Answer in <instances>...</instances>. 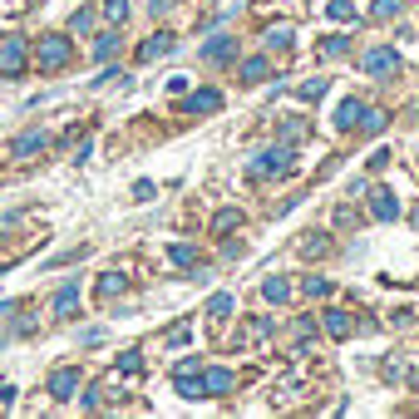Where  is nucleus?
I'll list each match as a JSON object with an SVG mask.
<instances>
[{
  "mask_svg": "<svg viewBox=\"0 0 419 419\" xmlns=\"http://www.w3.org/2000/svg\"><path fill=\"white\" fill-rule=\"evenodd\" d=\"M118 370H123V375H138V370H143V360H138V350H123V360H118Z\"/></svg>",
  "mask_w": 419,
  "mask_h": 419,
  "instance_id": "29",
  "label": "nucleus"
},
{
  "mask_svg": "<svg viewBox=\"0 0 419 419\" xmlns=\"http://www.w3.org/2000/svg\"><path fill=\"white\" fill-rule=\"evenodd\" d=\"M237 222H242V212H217V217H212V232H227V227H237Z\"/></svg>",
  "mask_w": 419,
  "mask_h": 419,
  "instance_id": "28",
  "label": "nucleus"
},
{
  "mask_svg": "<svg viewBox=\"0 0 419 419\" xmlns=\"http://www.w3.org/2000/svg\"><path fill=\"white\" fill-rule=\"evenodd\" d=\"M325 89H330V79H306V84H301V99H306V104H315Z\"/></svg>",
  "mask_w": 419,
  "mask_h": 419,
  "instance_id": "22",
  "label": "nucleus"
},
{
  "mask_svg": "<svg viewBox=\"0 0 419 419\" xmlns=\"http://www.w3.org/2000/svg\"><path fill=\"white\" fill-rule=\"evenodd\" d=\"M365 113H370V108L360 104V99H345V104L335 108V128H345V133H350V128H360V123H365Z\"/></svg>",
  "mask_w": 419,
  "mask_h": 419,
  "instance_id": "8",
  "label": "nucleus"
},
{
  "mask_svg": "<svg viewBox=\"0 0 419 419\" xmlns=\"http://www.w3.org/2000/svg\"><path fill=\"white\" fill-rule=\"evenodd\" d=\"M168 257H173V267H198V252H193L188 242H178V247H168Z\"/></svg>",
  "mask_w": 419,
  "mask_h": 419,
  "instance_id": "18",
  "label": "nucleus"
},
{
  "mask_svg": "<svg viewBox=\"0 0 419 419\" xmlns=\"http://www.w3.org/2000/svg\"><path fill=\"white\" fill-rule=\"evenodd\" d=\"M400 10H405V0H375V10H370V15H375V20H395Z\"/></svg>",
  "mask_w": 419,
  "mask_h": 419,
  "instance_id": "21",
  "label": "nucleus"
},
{
  "mask_svg": "<svg viewBox=\"0 0 419 419\" xmlns=\"http://www.w3.org/2000/svg\"><path fill=\"white\" fill-rule=\"evenodd\" d=\"M291 40H296V35H291V25H276V30L267 35V50H291Z\"/></svg>",
  "mask_w": 419,
  "mask_h": 419,
  "instance_id": "17",
  "label": "nucleus"
},
{
  "mask_svg": "<svg viewBox=\"0 0 419 419\" xmlns=\"http://www.w3.org/2000/svg\"><path fill=\"white\" fill-rule=\"evenodd\" d=\"M345 50H350L345 35H330V40H325V55H345Z\"/></svg>",
  "mask_w": 419,
  "mask_h": 419,
  "instance_id": "31",
  "label": "nucleus"
},
{
  "mask_svg": "<svg viewBox=\"0 0 419 419\" xmlns=\"http://www.w3.org/2000/svg\"><path fill=\"white\" fill-rule=\"evenodd\" d=\"M222 108V94L217 89H198L193 99H188V113H217Z\"/></svg>",
  "mask_w": 419,
  "mask_h": 419,
  "instance_id": "12",
  "label": "nucleus"
},
{
  "mask_svg": "<svg viewBox=\"0 0 419 419\" xmlns=\"http://www.w3.org/2000/svg\"><path fill=\"white\" fill-rule=\"evenodd\" d=\"M237 55V40H227V35H217L212 45H203V60H212V65H222V60H232Z\"/></svg>",
  "mask_w": 419,
  "mask_h": 419,
  "instance_id": "10",
  "label": "nucleus"
},
{
  "mask_svg": "<svg viewBox=\"0 0 419 419\" xmlns=\"http://www.w3.org/2000/svg\"><path fill=\"white\" fill-rule=\"evenodd\" d=\"M360 65H365V74H395V69H400V55H395L390 45H375V50H365Z\"/></svg>",
  "mask_w": 419,
  "mask_h": 419,
  "instance_id": "3",
  "label": "nucleus"
},
{
  "mask_svg": "<svg viewBox=\"0 0 419 419\" xmlns=\"http://www.w3.org/2000/svg\"><path fill=\"white\" fill-rule=\"evenodd\" d=\"M237 380H232V370H203V390L208 395H227Z\"/></svg>",
  "mask_w": 419,
  "mask_h": 419,
  "instance_id": "13",
  "label": "nucleus"
},
{
  "mask_svg": "<svg viewBox=\"0 0 419 419\" xmlns=\"http://www.w3.org/2000/svg\"><path fill=\"white\" fill-rule=\"evenodd\" d=\"M370 212H375V222H395V217H400L395 193H390V188H375V203H370Z\"/></svg>",
  "mask_w": 419,
  "mask_h": 419,
  "instance_id": "9",
  "label": "nucleus"
},
{
  "mask_svg": "<svg viewBox=\"0 0 419 419\" xmlns=\"http://www.w3.org/2000/svg\"><path fill=\"white\" fill-rule=\"evenodd\" d=\"M74 390H79V370L74 365H65V370H55L50 375V395L65 405V400H74Z\"/></svg>",
  "mask_w": 419,
  "mask_h": 419,
  "instance_id": "6",
  "label": "nucleus"
},
{
  "mask_svg": "<svg viewBox=\"0 0 419 419\" xmlns=\"http://www.w3.org/2000/svg\"><path fill=\"white\" fill-rule=\"evenodd\" d=\"M69 30H74V35H89V30H94V15H89V10H74Z\"/></svg>",
  "mask_w": 419,
  "mask_h": 419,
  "instance_id": "26",
  "label": "nucleus"
},
{
  "mask_svg": "<svg viewBox=\"0 0 419 419\" xmlns=\"http://www.w3.org/2000/svg\"><path fill=\"white\" fill-rule=\"evenodd\" d=\"M296 168V153L281 143V148H267L262 153V163H257V173H291Z\"/></svg>",
  "mask_w": 419,
  "mask_h": 419,
  "instance_id": "5",
  "label": "nucleus"
},
{
  "mask_svg": "<svg viewBox=\"0 0 419 419\" xmlns=\"http://www.w3.org/2000/svg\"><path fill=\"white\" fill-rule=\"evenodd\" d=\"M325 10H330V20H355V5L350 0H330Z\"/></svg>",
  "mask_w": 419,
  "mask_h": 419,
  "instance_id": "27",
  "label": "nucleus"
},
{
  "mask_svg": "<svg viewBox=\"0 0 419 419\" xmlns=\"http://www.w3.org/2000/svg\"><path fill=\"white\" fill-rule=\"evenodd\" d=\"M325 330H330L335 340H345V335H350V315H345V311H335V306H330V311H325Z\"/></svg>",
  "mask_w": 419,
  "mask_h": 419,
  "instance_id": "16",
  "label": "nucleus"
},
{
  "mask_svg": "<svg viewBox=\"0 0 419 419\" xmlns=\"http://www.w3.org/2000/svg\"><path fill=\"white\" fill-rule=\"evenodd\" d=\"M306 296H330V281L325 276H306Z\"/></svg>",
  "mask_w": 419,
  "mask_h": 419,
  "instance_id": "30",
  "label": "nucleus"
},
{
  "mask_svg": "<svg viewBox=\"0 0 419 419\" xmlns=\"http://www.w3.org/2000/svg\"><path fill=\"white\" fill-rule=\"evenodd\" d=\"M262 291H267V301H286V296H291V286H286L281 276H272V281H267Z\"/></svg>",
  "mask_w": 419,
  "mask_h": 419,
  "instance_id": "24",
  "label": "nucleus"
},
{
  "mask_svg": "<svg viewBox=\"0 0 419 419\" xmlns=\"http://www.w3.org/2000/svg\"><path fill=\"white\" fill-rule=\"evenodd\" d=\"M104 10H108V20H118V25H123V15H128V5H123V0H108Z\"/></svg>",
  "mask_w": 419,
  "mask_h": 419,
  "instance_id": "33",
  "label": "nucleus"
},
{
  "mask_svg": "<svg viewBox=\"0 0 419 419\" xmlns=\"http://www.w3.org/2000/svg\"><path fill=\"white\" fill-rule=\"evenodd\" d=\"M232 311H237V296H227V291H217V296L208 301V315H212V320H227Z\"/></svg>",
  "mask_w": 419,
  "mask_h": 419,
  "instance_id": "15",
  "label": "nucleus"
},
{
  "mask_svg": "<svg viewBox=\"0 0 419 419\" xmlns=\"http://www.w3.org/2000/svg\"><path fill=\"white\" fill-rule=\"evenodd\" d=\"M20 69H25V40L20 35H5V45H0V74L15 79Z\"/></svg>",
  "mask_w": 419,
  "mask_h": 419,
  "instance_id": "2",
  "label": "nucleus"
},
{
  "mask_svg": "<svg viewBox=\"0 0 419 419\" xmlns=\"http://www.w3.org/2000/svg\"><path fill=\"white\" fill-rule=\"evenodd\" d=\"M385 163H390V148H375V153H370V168H375V173H380V168H385Z\"/></svg>",
  "mask_w": 419,
  "mask_h": 419,
  "instance_id": "34",
  "label": "nucleus"
},
{
  "mask_svg": "<svg viewBox=\"0 0 419 419\" xmlns=\"http://www.w3.org/2000/svg\"><path fill=\"white\" fill-rule=\"evenodd\" d=\"M178 395H183V400H203L208 390H203V380H193V375H178Z\"/></svg>",
  "mask_w": 419,
  "mask_h": 419,
  "instance_id": "19",
  "label": "nucleus"
},
{
  "mask_svg": "<svg viewBox=\"0 0 419 419\" xmlns=\"http://www.w3.org/2000/svg\"><path fill=\"white\" fill-rule=\"evenodd\" d=\"M45 143H50V133H45V128H25V133L10 143V158H30V153H40Z\"/></svg>",
  "mask_w": 419,
  "mask_h": 419,
  "instance_id": "7",
  "label": "nucleus"
},
{
  "mask_svg": "<svg viewBox=\"0 0 419 419\" xmlns=\"http://www.w3.org/2000/svg\"><path fill=\"white\" fill-rule=\"evenodd\" d=\"M168 5H173V0H148V10H153V15H168Z\"/></svg>",
  "mask_w": 419,
  "mask_h": 419,
  "instance_id": "35",
  "label": "nucleus"
},
{
  "mask_svg": "<svg viewBox=\"0 0 419 419\" xmlns=\"http://www.w3.org/2000/svg\"><path fill=\"white\" fill-rule=\"evenodd\" d=\"M74 306H79V281L60 286V291H55V306H50V311H55V315H69Z\"/></svg>",
  "mask_w": 419,
  "mask_h": 419,
  "instance_id": "11",
  "label": "nucleus"
},
{
  "mask_svg": "<svg viewBox=\"0 0 419 419\" xmlns=\"http://www.w3.org/2000/svg\"><path fill=\"white\" fill-rule=\"evenodd\" d=\"M385 123H390V118H385L380 108H370V113H365V123H360V133H385Z\"/></svg>",
  "mask_w": 419,
  "mask_h": 419,
  "instance_id": "23",
  "label": "nucleus"
},
{
  "mask_svg": "<svg viewBox=\"0 0 419 419\" xmlns=\"http://www.w3.org/2000/svg\"><path fill=\"white\" fill-rule=\"evenodd\" d=\"M173 50H178V40H173L168 30H158L153 40H143V45H138V60H143V65H153V60H163V55H173Z\"/></svg>",
  "mask_w": 419,
  "mask_h": 419,
  "instance_id": "4",
  "label": "nucleus"
},
{
  "mask_svg": "<svg viewBox=\"0 0 419 419\" xmlns=\"http://www.w3.org/2000/svg\"><path fill=\"white\" fill-rule=\"evenodd\" d=\"M133 198H138V203H153V183L138 178V183H133Z\"/></svg>",
  "mask_w": 419,
  "mask_h": 419,
  "instance_id": "32",
  "label": "nucleus"
},
{
  "mask_svg": "<svg viewBox=\"0 0 419 419\" xmlns=\"http://www.w3.org/2000/svg\"><path fill=\"white\" fill-rule=\"evenodd\" d=\"M118 291H123V276H118V272H108L104 281H99V296L108 301V296H118Z\"/></svg>",
  "mask_w": 419,
  "mask_h": 419,
  "instance_id": "25",
  "label": "nucleus"
},
{
  "mask_svg": "<svg viewBox=\"0 0 419 419\" xmlns=\"http://www.w3.org/2000/svg\"><path fill=\"white\" fill-rule=\"evenodd\" d=\"M69 55H74V45H69L65 35H45V40H40V69H65Z\"/></svg>",
  "mask_w": 419,
  "mask_h": 419,
  "instance_id": "1",
  "label": "nucleus"
},
{
  "mask_svg": "<svg viewBox=\"0 0 419 419\" xmlns=\"http://www.w3.org/2000/svg\"><path fill=\"white\" fill-rule=\"evenodd\" d=\"M267 74H272V65H267L262 55H252V60H242V79H247V84H262Z\"/></svg>",
  "mask_w": 419,
  "mask_h": 419,
  "instance_id": "14",
  "label": "nucleus"
},
{
  "mask_svg": "<svg viewBox=\"0 0 419 419\" xmlns=\"http://www.w3.org/2000/svg\"><path fill=\"white\" fill-rule=\"evenodd\" d=\"M113 50H118V35H113V30H104V35H94V55H99V60H108Z\"/></svg>",
  "mask_w": 419,
  "mask_h": 419,
  "instance_id": "20",
  "label": "nucleus"
}]
</instances>
